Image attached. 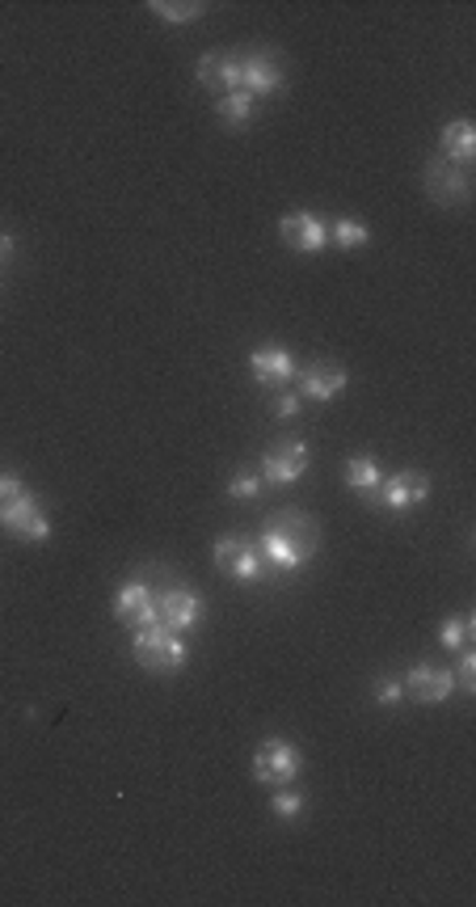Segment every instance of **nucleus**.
<instances>
[{
  "label": "nucleus",
  "instance_id": "obj_26",
  "mask_svg": "<svg viewBox=\"0 0 476 907\" xmlns=\"http://www.w3.org/2000/svg\"><path fill=\"white\" fill-rule=\"evenodd\" d=\"M405 700V684L401 680H379L375 684V705H401Z\"/></svg>",
  "mask_w": 476,
  "mask_h": 907
},
{
  "label": "nucleus",
  "instance_id": "obj_28",
  "mask_svg": "<svg viewBox=\"0 0 476 907\" xmlns=\"http://www.w3.org/2000/svg\"><path fill=\"white\" fill-rule=\"evenodd\" d=\"M26 489V482L17 477V473H0V498H13V494H22Z\"/></svg>",
  "mask_w": 476,
  "mask_h": 907
},
{
  "label": "nucleus",
  "instance_id": "obj_18",
  "mask_svg": "<svg viewBox=\"0 0 476 907\" xmlns=\"http://www.w3.org/2000/svg\"><path fill=\"white\" fill-rule=\"evenodd\" d=\"M253 105H258V98H249L245 89H237V94H224V98H215V110H220V119H224L228 127H249V119H253Z\"/></svg>",
  "mask_w": 476,
  "mask_h": 907
},
{
  "label": "nucleus",
  "instance_id": "obj_9",
  "mask_svg": "<svg viewBox=\"0 0 476 907\" xmlns=\"http://www.w3.org/2000/svg\"><path fill=\"white\" fill-rule=\"evenodd\" d=\"M114 617H118L127 629L161 625V621H156V592H152L143 579H127V583L114 592Z\"/></svg>",
  "mask_w": 476,
  "mask_h": 907
},
{
  "label": "nucleus",
  "instance_id": "obj_15",
  "mask_svg": "<svg viewBox=\"0 0 476 907\" xmlns=\"http://www.w3.org/2000/svg\"><path fill=\"white\" fill-rule=\"evenodd\" d=\"M249 372L266 388H283L287 381H296V355L287 347H258L249 355Z\"/></svg>",
  "mask_w": 476,
  "mask_h": 907
},
{
  "label": "nucleus",
  "instance_id": "obj_16",
  "mask_svg": "<svg viewBox=\"0 0 476 907\" xmlns=\"http://www.w3.org/2000/svg\"><path fill=\"white\" fill-rule=\"evenodd\" d=\"M199 80H203L206 94L224 98V94H237L240 89V60L237 55H224V51H206L199 60Z\"/></svg>",
  "mask_w": 476,
  "mask_h": 907
},
{
  "label": "nucleus",
  "instance_id": "obj_22",
  "mask_svg": "<svg viewBox=\"0 0 476 907\" xmlns=\"http://www.w3.org/2000/svg\"><path fill=\"white\" fill-rule=\"evenodd\" d=\"M156 17H165L170 26H186V22H195L199 13H203V4H165V0H152L148 4Z\"/></svg>",
  "mask_w": 476,
  "mask_h": 907
},
{
  "label": "nucleus",
  "instance_id": "obj_8",
  "mask_svg": "<svg viewBox=\"0 0 476 907\" xmlns=\"http://www.w3.org/2000/svg\"><path fill=\"white\" fill-rule=\"evenodd\" d=\"M203 617V599L190 592L186 583H173L165 592H156V621L173 633H186V629L199 625Z\"/></svg>",
  "mask_w": 476,
  "mask_h": 907
},
{
  "label": "nucleus",
  "instance_id": "obj_23",
  "mask_svg": "<svg viewBox=\"0 0 476 907\" xmlns=\"http://www.w3.org/2000/svg\"><path fill=\"white\" fill-rule=\"evenodd\" d=\"M304 806H308V798L304 794H296V790H274L271 794V810L278 815V819H296V815H304Z\"/></svg>",
  "mask_w": 476,
  "mask_h": 907
},
{
  "label": "nucleus",
  "instance_id": "obj_3",
  "mask_svg": "<svg viewBox=\"0 0 476 907\" xmlns=\"http://www.w3.org/2000/svg\"><path fill=\"white\" fill-rule=\"evenodd\" d=\"M300 772H304V756H300V747L287 743V738H266V743L253 751V781H258V785L278 790V785H291Z\"/></svg>",
  "mask_w": 476,
  "mask_h": 907
},
{
  "label": "nucleus",
  "instance_id": "obj_24",
  "mask_svg": "<svg viewBox=\"0 0 476 907\" xmlns=\"http://www.w3.org/2000/svg\"><path fill=\"white\" fill-rule=\"evenodd\" d=\"M451 680L460 684V693H468V697L476 693V655L473 650H460V667H455Z\"/></svg>",
  "mask_w": 476,
  "mask_h": 907
},
{
  "label": "nucleus",
  "instance_id": "obj_14",
  "mask_svg": "<svg viewBox=\"0 0 476 907\" xmlns=\"http://www.w3.org/2000/svg\"><path fill=\"white\" fill-rule=\"evenodd\" d=\"M401 684H405V697L417 700V705H439V700H447L451 697V688H455L451 671L430 667V663H417Z\"/></svg>",
  "mask_w": 476,
  "mask_h": 907
},
{
  "label": "nucleus",
  "instance_id": "obj_13",
  "mask_svg": "<svg viewBox=\"0 0 476 907\" xmlns=\"http://www.w3.org/2000/svg\"><path fill=\"white\" fill-rule=\"evenodd\" d=\"M237 60H240V89L249 98L283 94V69L274 64L266 51H249V55H237Z\"/></svg>",
  "mask_w": 476,
  "mask_h": 907
},
{
  "label": "nucleus",
  "instance_id": "obj_29",
  "mask_svg": "<svg viewBox=\"0 0 476 907\" xmlns=\"http://www.w3.org/2000/svg\"><path fill=\"white\" fill-rule=\"evenodd\" d=\"M9 258H13V237L0 233V262H9Z\"/></svg>",
  "mask_w": 476,
  "mask_h": 907
},
{
  "label": "nucleus",
  "instance_id": "obj_19",
  "mask_svg": "<svg viewBox=\"0 0 476 907\" xmlns=\"http://www.w3.org/2000/svg\"><path fill=\"white\" fill-rule=\"evenodd\" d=\"M379 482H384V473H379V464H375L372 456H354V460L346 464V486L350 489H363V494H367V489H375Z\"/></svg>",
  "mask_w": 476,
  "mask_h": 907
},
{
  "label": "nucleus",
  "instance_id": "obj_4",
  "mask_svg": "<svg viewBox=\"0 0 476 907\" xmlns=\"http://www.w3.org/2000/svg\"><path fill=\"white\" fill-rule=\"evenodd\" d=\"M0 527L13 532L17 541H35V545L51 536V524H47V515H42V507H38L30 489H22L13 498H0Z\"/></svg>",
  "mask_w": 476,
  "mask_h": 907
},
{
  "label": "nucleus",
  "instance_id": "obj_27",
  "mask_svg": "<svg viewBox=\"0 0 476 907\" xmlns=\"http://www.w3.org/2000/svg\"><path fill=\"white\" fill-rule=\"evenodd\" d=\"M300 406H304V401H300V393H278L274 414H278V419H296V414H300Z\"/></svg>",
  "mask_w": 476,
  "mask_h": 907
},
{
  "label": "nucleus",
  "instance_id": "obj_10",
  "mask_svg": "<svg viewBox=\"0 0 476 907\" xmlns=\"http://www.w3.org/2000/svg\"><path fill=\"white\" fill-rule=\"evenodd\" d=\"M296 384H300V388H296L300 401H334V397L346 393L350 376H346V368H338V363L316 359V363H308L304 372H296Z\"/></svg>",
  "mask_w": 476,
  "mask_h": 907
},
{
  "label": "nucleus",
  "instance_id": "obj_7",
  "mask_svg": "<svg viewBox=\"0 0 476 907\" xmlns=\"http://www.w3.org/2000/svg\"><path fill=\"white\" fill-rule=\"evenodd\" d=\"M426 498H430V477L417 473V469H401V473H392V477H384L375 486V502L397 511V515L409 511V507H417V502H426Z\"/></svg>",
  "mask_w": 476,
  "mask_h": 907
},
{
  "label": "nucleus",
  "instance_id": "obj_12",
  "mask_svg": "<svg viewBox=\"0 0 476 907\" xmlns=\"http://www.w3.org/2000/svg\"><path fill=\"white\" fill-rule=\"evenodd\" d=\"M278 233H283V241L291 245V249H300V253H321L329 245V224L321 215H312V211L283 215L278 220Z\"/></svg>",
  "mask_w": 476,
  "mask_h": 907
},
{
  "label": "nucleus",
  "instance_id": "obj_6",
  "mask_svg": "<svg viewBox=\"0 0 476 907\" xmlns=\"http://www.w3.org/2000/svg\"><path fill=\"white\" fill-rule=\"evenodd\" d=\"M308 464H312V452H308L304 439H283V444H274L271 452L262 456V482H274V486H291V482H300L308 473Z\"/></svg>",
  "mask_w": 476,
  "mask_h": 907
},
{
  "label": "nucleus",
  "instance_id": "obj_5",
  "mask_svg": "<svg viewBox=\"0 0 476 907\" xmlns=\"http://www.w3.org/2000/svg\"><path fill=\"white\" fill-rule=\"evenodd\" d=\"M211 558H215V566H220L228 579H237V583H258V579L266 574V561L258 554V545H249V541L237 536V532L220 536L215 549H211Z\"/></svg>",
  "mask_w": 476,
  "mask_h": 907
},
{
  "label": "nucleus",
  "instance_id": "obj_2",
  "mask_svg": "<svg viewBox=\"0 0 476 907\" xmlns=\"http://www.w3.org/2000/svg\"><path fill=\"white\" fill-rule=\"evenodd\" d=\"M131 650H136L139 667L152 671V675H173V671H181L186 659H190L186 637L165 625L131 629Z\"/></svg>",
  "mask_w": 476,
  "mask_h": 907
},
{
  "label": "nucleus",
  "instance_id": "obj_20",
  "mask_svg": "<svg viewBox=\"0 0 476 907\" xmlns=\"http://www.w3.org/2000/svg\"><path fill=\"white\" fill-rule=\"evenodd\" d=\"M329 241L341 245V249H363V245L372 241V233H367L363 220H338V224L329 228Z\"/></svg>",
  "mask_w": 476,
  "mask_h": 907
},
{
  "label": "nucleus",
  "instance_id": "obj_25",
  "mask_svg": "<svg viewBox=\"0 0 476 907\" xmlns=\"http://www.w3.org/2000/svg\"><path fill=\"white\" fill-rule=\"evenodd\" d=\"M262 486H266V482H262L258 473H237V477L228 482V494H233V498H245V502H249V498H258V494H262Z\"/></svg>",
  "mask_w": 476,
  "mask_h": 907
},
{
  "label": "nucleus",
  "instance_id": "obj_21",
  "mask_svg": "<svg viewBox=\"0 0 476 907\" xmlns=\"http://www.w3.org/2000/svg\"><path fill=\"white\" fill-rule=\"evenodd\" d=\"M473 617H447L439 625V642L447 646V650H464V642H468V633H473Z\"/></svg>",
  "mask_w": 476,
  "mask_h": 907
},
{
  "label": "nucleus",
  "instance_id": "obj_1",
  "mask_svg": "<svg viewBox=\"0 0 476 907\" xmlns=\"http://www.w3.org/2000/svg\"><path fill=\"white\" fill-rule=\"evenodd\" d=\"M316 545H321V527L304 511H278L258 536V554L274 574H296L300 566L312 561Z\"/></svg>",
  "mask_w": 476,
  "mask_h": 907
},
{
  "label": "nucleus",
  "instance_id": "obj_11",
  "mask_svg": "<svg viewBox=\"0 0 476 907\" xmlns=\"http://www.w3.org/2000/svg\"><path fill=\"white\" fill-rule=\"evenodd\" d=\"M426 190H430V199L435 203H442V208H455V203H468V195H473V182H468V170H460V165H451V161H430V170H426Z\"/></svg>",
  "mask_w": 476,
  "mask_h": 907
},
{
  "label": "nucleus",
  "instance_id": "obj_17",
  "mask_svg": "<svg viewBox=\"0 0 476 907\" xmlns=\"http://www.w3.org/2000/svg\"><path fill=\"white\" fill-rule=\"evenodd\" d=\"M442 161H451V165H460V170H468L476 161V132L468 119H455V123H447L442 127Z\"/></svg>",
  "mask_w": 476,
  "mask_h": 907
}]
</instances>
